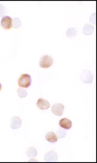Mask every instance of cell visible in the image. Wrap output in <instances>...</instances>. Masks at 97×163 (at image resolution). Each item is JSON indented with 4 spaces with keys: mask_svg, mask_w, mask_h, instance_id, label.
I'll return each instance as SVG.
<instances>
[{
    "mask_svg": "<svg viewBox=\"0 0 97 163\" xmlns=\"http://www.w3.org/2000/svg\"><path fill=\"white\" fill-rule=\"evenodd\" d=\"M22 125V121L18 116H14L11 119L10 127L13 129H19Z\"/></svg>",
    "mask_w": 97,
    "mask_h": 163,
    "instance_id": "cell-8",
    "label": "cell"
},
{
    "mask_svg": "<svg viewBox=\"0 0 97 163\" xmlns=\"http://www.w3.org/2000/svg\"><path fill=\"white\" fill-rule=\"evenodd\" d=\"M45 138L47 141L50 143H55L58 140L57 135L53 132H49L45 136Z\"/></svg>",
    "mask_w": 97,
    "mask_h": 163,
    "instance_id": "cell-10",
    "label": "cell"
},
{
    "mask_svg": "<svg viewBox=\"0 0 97 163\" xmlns=\"http://www.w3.org/2000/svg\"><path fill=\"white\" fill-rule=\"evenodd\" d=\"M53 63V60L52 57L48 55H45L41 58L39 61V65L42 68L47 69L52 66Z\"/></svg>",
    "mask_w": 97,
    "mask_h": 163,
    "instance_id": "cell-2",
    "label": "cell"
},
{
    "mask_svg": "<svg viewBox=\"0 0 97 163\" xmlns=\"http://www.w3.org/2000/svg\"><path fill=\"white\" fill-rule=\"evenodd\" d=\"M44 159L46 162H56L58 160V154L53 150L49 151L46 154Z\"/></svg>",
    "mask_w": 97,
    "mask_h": 163,
    "instance_id": "cell-7",
    "label": "cell"
},
{
    "mask_svg": "<svg viewBox=\"0 0 97 163\" xmlns=\"http://www.w3.org/2000/svg\"><path fill=\"white\" fill-rule=\"evenodd\" d=\"M21 22L19 18L15 17L13 19L12 21V27L14 28H18L20 27Z\"/></svg>",
    "mask_w": 97,
    "mask_h": 163,
    "instance_id": "cell-15",
    "label": "cell"
},
{
    "mask_svg": "<svg viewBox=\"0 0 97 163\" xmlns=\"http://www.w3.org/2000/svg\"><path fill=\"white\" fill-rule=\"evenodd\" d=\"M94 31V27L91 24L87 23L83 28V32L85 35H91Z\"/></svg>",
    "mask_w": 97,
    "mask_h": 163,
    "instance_id": "cell-11",
    "label": "cell"
},
{
    "mask_svg": "<svg viewBox=\"0 0 97 163\" xmlns=\"http://www.w3.org/2000/svg\"><path fill=\"white\" fill-rule=\"evenodd\" d=\"M13 19L9 16H4L1 21V25L6 30H9L12 28Z\"/></svg>",
    "mask_w": 97,
    "mask_h": 163,
    "instance_id": "cell-5",
    "label": "cell"
},
{
    "mask_svg": "<svg viewBox=\"0 0 97 163\" xmlns=\"http://www.w3.org/2000/svg\"><path fill=\"white\" fill-rule=\"evenodd\" d=\"M59 124L61 127L66 130H69L72 127L71 121L67 118H63L61 119L59 121Z\"/></svg>",
    "mask_w": 97,
    "mask_h": 163,
    "instance_id": "cell-9",
    "label": "cell"
},
{
    "mask_svg": "<svg viewBox=\"0 0 97 163\" xmlns=\"http://www.w3.org/2000/svg\"><path fill=\"white\" fill-rule=\"evenodd\" d=\"M81 79L83 82L86 83H91L94 78V76L91 71L88 70H85L81 73L80 75Z\"/></svg>",
    "mask_w": 97,
    "mask_h": 163,
    "instance_id": "cell-4",
    "label": "cell"
},
{
    "mask_svg": "<svg viewBox=\"0 0 97 163\" xmlns=\"http://www.w3.org/2000/svg\"><path fill=\"white\" fill-rule=\"evenodd\" d=\"M64 108L65 106L63 104L58 103L53 105L51 108V111L55 115L62 116L63 114Z\"/></svg>",
    "mask_w": 97,
    "mask_h": 163,
    "instance_id": "cell-3",
    "label": "cell"
},
{
    "mask_svg": "<svg viewBox=\"0 0 97 163\" xmlns=\"http://www.w3.org/2000/svg\"><path fill=\"white\" fill-rule=\"evenodd\" d=\"M32 80L30 75L23 73L21 74L18 79V85L21 88H27L31 84Z\"/></svg>",
    "mask_w": 97,
    "mask_h": 163,
    "instance_id": "cell-1",
    "label": "cell"
},
{
    "mask_svg": "<svg viewBox=\"0 0 97 163\" xmlns=\"http://www.w3.org/2000/svg\"><path fill=\"white\" fill-rule=\"evenodd\" d=\"M27 154L29 158H34L37 156V151L34 147H31L27 150Z\"/></svg>",
    "mask_w": 97,
    "mask_h": 163,
    "instance_id": "cell-13",
    "label": "cell"
},
{
    "mask_svg": "<svg viewBox=\"0 0 97 163\" xmlns=\"http://www.w3.org/2000/svg\"><path fill=\"white\" fill-rule=\"evenodd\" d=\"M37 106L40 109L44 110H46L50 108V104L49 102L46 100L42 98H40L37 102Z\"/></svg>",
    "mask_w": 97,
    "mask_h": 163,
    "instance_id": "cell-6",
    "label": "cell"
},
{
    "mask_svg": "<svg viewBox=\"0 0 97 163\" xmlns=\"http://www.w3.org/2000/svg\"><path fill=\"white\" fill-rule=\"evenodd\" d=\"M17 92L19 97L21 98H25L28 95L27 90L24 88H17Z\"/></svg>",
    "mask_w": 97,
    "mask_h": 163,
    "instance_id": "cell-14",
    "label": "cell"
},
{
    "mask_svg": "<svg viewBox=\"0 0 97 163\" xmlns=\"http://www.w3.org/2000/svg\"><path fill=\"white\" fill-rule=\"evenodd\" d=\"M2 85H1V83H0V91H1V89H2Z\"/></svg>",
    "mask_w": 97,
    "mask_h": 163,
    "instance_id": "cell-19",
    "label": "cell"
},
{
    "mask_svg": "<svg viewBox=\"0 0 97 163\" xmlns=\"http://www.w3.org/2000/svg\"><path fill=\"white\" fill-rule=\"evenodd\" d=\"M7 11L6 7L2 4H0V17L5 16Z\"/></svg>",
    "mask_w": 97,
    "mask_h": 163,
    "instance_id": "cell-17",
    "label": "cell"
},
{
    "mask_svg": "<svg viewBox=\"0 0 97 163\" xmlns=\"http://www.w3.org/2000/svg\"><path fill=\"white\" fill-rule=\"evenodd\" d=\"M90 22L93 24H95L96 23V14L94 13L91 15L90 18Z\"/></svg>",
    "mask_w": 97,
    "mask_h": 163,
    "instance_id": "cell-18",
    "label": "cell"
},
{
    "mask_svg": "<svg viewBox=\"0 0 97 163\" xmlns=\"http://www.w3.org/2000/svg\"><path fill=\"white\" fill-rule=\"evenodd\" d=\"M57 136L59 138H64L66 136V132L63 129H58L57 131Z\"/></svg>",
    "mask_w": 97,
    "mask_h": 163,
    "instance_id": "cell-16",
    "label": "cell"
},
{
    "mask_svg": "<svg viewBox=\"0 0 97 163\" xmlns=\"http://www.w3.org/2000/svg\"><path fill=\"white\" fill-rule=\"evenodd\" d=\"M66 35L67 37L71 38L74 37L77 35V30L76 28H72V27L69 28L66 32Z\"/></svg>",
    "mask_w": 97,
    "mask_h": 163,
    "instance_id": "cell-12",
    "label": "cell"
}]
</instances>
